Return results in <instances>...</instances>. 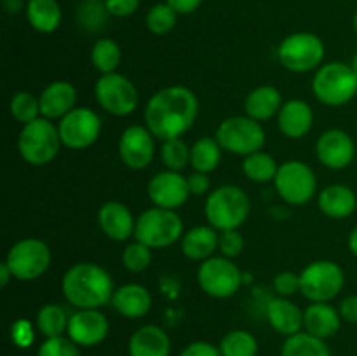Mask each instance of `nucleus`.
Returning a JSON list of instances; mask_svg holds the SVG:
<instances>
[{"instance_id": "obj_1", "label": "nucleus", "mask_w": 357, "mask_h": 356, "mask_svg": "<svg viewBox=\"0 0 357 356\" xmlns=\"http://www.w3.org/2000/svg\"><path fill=\"white\" fill-rule=\"evenodd\" d=\"M199 115L197 94L185 86H167L157 91L145 107V126L155 138H181Z\"/></svg>"}, {"instance_id": "obj_2", "label": "nucleus", "mask_w": 357, "mask_h": 356, "mask_svg": "<svg viewBox=\"0 0 357 356\" xmlns=\"http://www.w3.org/2000/svg\"><path fill=\"white\" fill-rule=\"evenodd\" d=\"M61 292L75 309H101L112 302L115 286L105 267L94 262H77L63 274Z\"/></svg>"}, {"instance_id": "obj_3", "label": "nucleus", "mask_w": 357, "mask_h": 356, "mask_svg": "<svg viewBox=\"0 0 357 356\" xmlns=\"http://www.w3.org/2000/svg\"><path fill=\"white\" fill-rule=\"evenodd\" d=\"M250 212V195L237 185H220L206 198L204 216L218 232L239 229L248 220Z\"/></svg>"}, {"instance_id": "obj_4", "label": "nucleus", "mask_w": 357, "mask_h": 356, "mask_svg": "<svg viewBox=\"0 0 357 356\" xmlns=\"http://www.w3.org/2000/svg\"><path fill=\"white\" fill-rule=\"evenodd\" d=\"M312 93L326 107H342L357 96V73L344 61L321 65L312 79Z\"/></svg>"}, {"instance_id": "obj_5", "label": "nucleus", "mask_w": 357, "mask_h": 356, "mask_svg": "<svg viewBox=\"0 0 357 356\" xmlns=\"http://www.w3.org/2000/svg\"><path fill=\"white\" fill-rule=\"evenodd\" d=\"M58 126L45 117L35 119L21 128L17 136V150L30 166H45L58 157L61 149Z\"/></svg>"}, {"instance_id": "obj_6", "label": "nucleus", "mask_w": 357, "mask_h": 356, "mask_svg": "<svg viewBox=\"0 0 357 356\" xmlns=\"http://www.w3.org/2000/svg\"><path fill=\"white\" fill-rule=\"evenodd\" d=\"M183 220L176 209H166L153 206L145 209L136 218L135 239L146 244L152 250L173 246L183 237Z\"/></svg>"}, {"instance_id": "obj_7", "label": "nucleus", "mask_w": 357, "mask_h": 356, "mask_svg": "<svg viewBox=\"0 0 357 356\" xmlns=\"http://www.w3.org/2000/svg\"><path fill=\"white\" fill-rule=\"evenodd\" d=\"M215 138L218 140L223 152L246 157L264 149L265 129L261 122L248 117L246 114L232 115L220 122Z\"/></svg>"}, {"instance_id": "obj_8", "label": "nucleus", "mask_w": 357, "mask_h": 356, "mask_svg": "<svg viewBox=\"0 0 357 356\" xmlns=\"http://www.w3.org/2000/svg\"><path fill=\"white\" fill-rule=\"evenodd\" d=\"M326 47L319 35L310 31H295L281 40L278 59L288 72L307 73L323 65Z\"/></svg>"}, {"instance_id": "obj_9", "label": "nucleus", "mask_w": 357, "mask_h": 356, "mask_svg": "<svg viewBox=\"0 0 357 356\" xmlns=\"http://www.w3.org/2000/svg\"><path fill=\"white\" fill-rule=\"evenodd\" d=\"M344 286V269L333 260H314L300 272V293L310 302H331Z\"/></svg>"}, {"instance_id": "obj_10", "label": "nucleus", "mask_w": 357, "mask_h": 356, "mask_svg": "<svg viewBox=\"0 0 357 356\" xmlns=\"http://www.w3.org/2000/svg\"><path fill=\"white\" fill-rule=\"evenodd\" d=\"M52 253L45 241L38 237H24L14 243L6 255L13 278L17 281H35L47 272Z\"/></svg>"}, {"instance_id": "obj_11", "label": "nucleus", "mask_w": 357, "mask_h": 356, "mask_svg": "<svg viewBox=\"0 0 357 356\" xmlns=\"http://www.w3.org/2000/svg\"><path fill=\"white\" fill-rule=\"evenodd\" d=\"M274 187L288 206H303L317 194V177L309 164L291 159L279 164Z\"/></svg>"}, {"instance_id": "obj_12", "label": "nucleus", "mask_w": 357, "mask_h": 356, "mask_svg": "<svg viewBox=\"0 0 357 356\" xmlns=\"http://www.w3.org/2000/svg\"><path fill=\"white\" fill-rule=\"evenodd\" d=\"M94 96L98 105L107 114L115 117H128L139 105L138 87L122 73H105L94 84Z\"/></svg>"}, {"instance_id": "obj_13", "label": "nucleus", "mask_w": 357, "mask_h": 356, "mask_svg": "<svg viewBox=\"0 0 357 356\" xmlns=\"http://www.w3.org/2000/svg\"><path fill=\"white\" fill-rule=\"evenodd\" d=\"M243 271L232 258L223 255L201 262L197 269V283L206 295L213 299H230L243 286Z\"/></svg>"}, {"instance_id": "obj_14", "label": "nucleus", "mask_w": 357, "mask_h": 356, "mask_svg": "<svg viewBox=\"0 0 357 356\" xmlns=\"http://www.w3.org/2000/svg\"><path fill=\"white\" fill-rule=\"evenodd\" d=\"M58 131L66 149H89L101 135V119L93 108L75 107L58 122Z\"/></svg>"}, {"instance_id": "obj_15", "label": "nucleus", "mask_w": 357, "mask_h": 356, "mask_svg": "<svg viewBox=\"0 0 357 356\" xmlns=\"http://www.w3.org/2000/svg\"><path fill=\"white\" fill-rule=\"evenodd\" d=\"M119 156L129 170H146L155 157V136L146 126H129L119 138Z\"/></svg>"}, {"instance_id": "obj_16", "label": "nucleus", "mask_w": 357, "mask_h": 356, "mask_svg": "<svg viewBox=\"0 0 357 356\" xmlns=\"http://www.w3.org/2000/svg\"><path fill=\"white\" fill-rule=\"evenodd\" d=\"M317 161L333 171L345 170L356 157V142L344 129H328L316 142Z\"/></svg>"}, {"instance_id": "obj_17", "label": "nucleus", "mask_w": 357, "mask_h": 356, "mask_svg": "<svg viewBox=\"0 0 357 356\" xmlns=\"http://www.w3.org/2000/svg\"><path fill=\"white\" fill-rule=\"evenodd\" d=\"M110 334V321L100 309H77L70 314L66 335L79 348H94Z\"/></svg>"}, {"instance_id": "obj_18", "label": "nucleus", "mask_w": 357, "mask_h": 356, "mask_svg": "<svg viewBox=\"0 0 357 356\" xmlns=\"http://www.w3.org/2000/svg\"><path fill=\"white\" fill-rule=\"evenodd\" d=\"M146 194L153 206L166 209H178L190 198L187 177L180 171L164 170L157 173L146 185Z\"/></svg>"}, {"instance_id": "obj_19", "label": "nucleus", "mask_w": 357, "mask_h": 356, "mask_svg": "<svg viewBox=\"0 0 357 356\" xmlns=\"http://www.w3.org/2000/svg\"><path fill=\"white\" fill-rule=\"evenodd\" d=\"M98 225L108 239L122 243L135 236L136 218L124 202L107 201L98 209Z\"/></svg>"}, {"instance_id": "obj_20", "label": "nucleus", "mask_w": 357, "mask_h": 356, "mask_svg": "<svg viewBox=\"0 0 357 356\" xmlns=\"http://www.w3.org/2000/svg\"><path fill=\"white\" fill-rule=\"evenodd\" d=\"M40 115L49 121H61L68 112L75 108L77 91L68 80H54L47 84L38 94Z\"/></svg>"}, {"instance_id": "obj_21", "label": "nucleus", "mask_w": 357, "mask_h": 356, "mask_svg": "<svg viewBox=\"0 0 357 356\" xmlns=\"http://www.w3.org/2000/svg\"><path fill=\"white\" fill-rule=\"evenodd\" d=\"M314 126V110L305 100H288L278 114V128L286 138L300 140L310 133Z\"/></svg>"}, {"instance_id": "obj_22", "label": "nucleus", "mask_w": 357, "mask_h": 356, "mask_svg": "<svg viewBox=\"0 0 357 356\" xmlns=\"http://www.w3.org/2000/svg\"><path fill=\"white\" fill-rule=\"evenodd\" d=\"M110 304L122 318L138 320L152 309V293L139 283H126L115 288Z\"/></svg>"}, {"instance_id": "obj_23", "label": "nucleus", "mask_w": 357, "mask_h": 356, "mask_svg": "<svg viewBox=\"0 0 357 356\" xmlns=\"http://www.w3.org/2000/svg\"><path fill=\"white\" fill-rule=\"evenodd\" d=\"M265 316L274 332L284 337L303 330V311L288 297H274L265 307Z\"/></svg>"}, {"instance_id": "obj_24", "label": "nucleus", "mask_w": 357, "mask_h": 356, "mask_svg": "<svg viewBox=\"0 0 357 356\" xmlns=\"http://www.w3.org/2000/svg\"><path fill=\"white\" fill-rule=\"evenodd\" d=\"M342 327V316L330 302H312L303 311V330L323 341L335 337Z\"/></svg>"}, {"instance_id": "obj_25", "label": "nucleus", "mask_w": 357, "mask_h": 356, "mask_svg": "<svg viewBox=\"0 0 357 356\" xmlns=\"http://www.w3.org/2000/svg\"><path fill=\"white\" fill-rule=\"evenodd\" d=\"M129 356H169L171 339L164 328L157 325H143L129 337Z\"/></svg>"}, {"instance_id": "obj_26", "label": "nucleus", "mask_w": 357, "mask_h": 356, "mask_svg": "<svg viewBox=\"0 0 357 356\" xmlns=\"http://www.w3.org/2000/svg\"><path fill=\"white\" fill-rule=\"evenodd\" d=\"M317 206L328 218H349L357 208V195L351 187L342 184H331L317 195Z\"/></svg>"}, {"instance_id": "obj_27", "label": "nucleus", "mask_w": 357, "mask_h": 356, "mask_svg": "<svg viewBox=\"0 0 357 356\" xmlns=\"http://www.w3.org/2000/svg\"><path fill=\"white\" fill-rule=\"evenodd\" d=\"M218 239L220 232L208 225H195L188 229L181 237V251L187 258L194 262H204L213 257L216 250H218Z\"/></svg>"}, {"instance_id": "obj_28", "label": "nucleus", "mask_w": 357, "mask_h": 356, "mask_svg": "<svg viewBox=\"0 0 357 356\" xmlns=\"http://www.w3.org/2000/svg\"><path fill=\"white\" fill-rule=\"evenodd\" d=\"M282 94L275 86H258L244 98V114L258 122H265L279 114Z\"/></svg>"}, {"instance_id": "obj_29", "label": "nucleus", "mask_w": 357, "mask_h": 356, "mask_svg": "<svg viewBox=\"0 0 357 356\" xmlns=\"http://www.w3.org/2000/svg\"><path fill=\"white\" fill-rule=\"evenodd\" d=\"M26 20L38 34H52L61 24V6L58 0H28Z\"/></svg>"}, {"instance_id": "obj_30", "label": "nucleus", "mask_w": 357, "mask_h": 356, "mask_svg": "<svg viewBox=\"0 0 357 356\" xmlns=\"http://www.w3.org/2000/svg\"><path fill=\"white\" fill-rule=\"evenodd\" d=\"M223 149L220 147L218 140L202 136L190 147V166L194 171L201 173H213L222 163Z\"/></svg>"}, {"instance_id": "obj_31", "label": "nucleus", "mask_w": 357, "mask_h": 356, "mask_svg": "<svg viewBox=\"0 0 357 356\" xmlns=\"http://www.w3.org/2000/svg\"><path fill=\"white\" fill-rule=\"evenodd\" d=\"M281 356H331V349L326 341L302 330L291 337H286Z\"/></svg>"}, {"instance_id": "obj_32", "label": "nucleus", "mask_w": 357, "mask_h": 356, "mask_svg": "<svg viewBox=\"0 0 357 356\" xmlns=\"http://www.w3.org/2000/svg\"><path fill=\"white\" fill-rule=\"evenodd\" d=\"M279 171V164L271 154L258 150V152L246 156L243 161L244 177L255 184H268L274 181L275 175Z\"/></svg>"}, {"instance_id": "obj_33", "label": "nucleus", "mask_w": 357, "mask_h": 356, "mask_svg": "<svg viewBox=\"0 0 357 356\" xmlns=\"http://www.w3.org/2000/svg\"><path fill=\"white\" fill-rule=\"evenodd\" d=\"M68 321L70 316L65 311V307L59 306V304H45V306H42L38 309L35 323H37V330L45 339H49L66 335Z\"/></svg>"}, {"instance_id": "obj_34", "label": "nucleus", "mask_w": 357, "mask_h": 356, "mask_svg": "<svg viewBox=\"0 0 357 356\" xmlns=\"http://www.w3.org/2000/svg\"><path fill=\"white\" fill-rule=\"evenodd\" d=\"M121 61L122 49L114 38H98L91 47V63L101 75L117 72Z\"/></svg>"}, {"instance_id": "obj_35", "label": "nucleus", "mask_w": 357, "mask_h": 356, "mask_svg": "<svg viewBox=\"0 0 357 356\" xmlns=\"http://www.w3.org/2000/svg\"><path fill=\"white\" fill-rule=\"evenodd\" d=\"M222 356H257L258 341L248 330H230L218 344Z\"/></svg>"}, {"instance_id": "obj_36", "label": "nucleus", "mask_w": 357, "mask_h": 356, "mask_svg": "<svg viewBox=\"0 0 357 356\" xmlns=\"http://www.w3.org/2000/svg\"><path fill=\"white\" fill-rule=\"evenodd\" d=\"M9 112L14 121L21 122L23 126L42 117L38 96H35L30 91H17L9 101Z\"/></svg>"}, {"instance_id": "obj_37", "label": "nucleus", "mask_w": 357, "mask_h": 356, "mask_svg": "<svg viewBox=\"0 0 357 356\" xmlns=\"http://www.w3.org/2000/svg\"><path fill=\"white\" fill-rule=\"evenodd\" d=\"M110 13L105 7V2H82L77 9L75 20L82 30L89 34H96L107 27Z\"/></svg>"}, {"instance_id": "obj_38", "label": "nucleus", "mask_w": 357, "mask_h": 356, "mask_svg": "<svg viewBox=\"0 0 357 356\" xmlns=\"http://www.w3.org/2000/svg\"><path fill=\"white\" fill-rule=\"evenodd\" d=\"M176 23L178 13L167 2H160L150 7L145 17L146 28L153 35H167L169 31H173Z\"/></svg>"}, {"instance_id": "obj_39", "label": "nucleus", "mask_w": 357, "mask_h": 356, "mask_svg": "<svg viewBox=\"0 0 357 356\" xmlns=\"http://www.w3.org/2000/svg\"><path fill=\"white\" fill-rule=\"evenodd\" d=\"M160 161L169 171H183L190 164V147L181 138H171L162 142Z\"/></svg>"}, {"instance_id": "obj_40", "label": "nucleus", "mask_w": 357, "mask_h": 356, "mask_svg": "<svg viewBox=\"0 0 357 356\" xmlns=\"http://www.w3.org/2000/svg\"><path fill=\"white\" fill-rule=\"evenodd\" d=\"M152 248L139 241H132L122 250L121 260L129 272H143L152 264Z\"/></svg>"}, {"instance_id": "obj_41", "label": "nucleus", "mask_w": 357, "mask_h": 356, "mask_svg": "<svg viewBox=\"0 0 357 356\" xmlns=\"http://www.w3.org/2000/svg\"><path fill=\"white\" fill-rule=\"evenodd\" d=\"M37 356H82V353L68 335H59L45 339L38 348Z\"/></svg>"}, {"instance_id": "obj_42", "label": "nucleus", "mask_w": 357, "mask_h": 356, "mask_svg": "<svg viewBox=\"0 0 357 356\" xmlns=\"http://www.w3.org/2000/svg\"><path fill=\"white\" fill-rule=\"evenodd\" d=\"M244 248H246V241H244V236L239 232V229L223 230V232H220L218 250L223 257L227 258L239 257V255L244 251Z\"/></svg>"}, {"instance_id": "obj_43", "label": "nucleus", "mask_w": 357, "mask_h": 356, "mask_svg": "<svg viewBox=\"0 0 357 356\" xmlns=\"http://www.w3.org/2000/svg\"><path fill=\"white\" fill-rule=\"evenodd\" d=\"M272 288L278 297H293L300 293V274L293 271H281L272 279Z\"/></svg>"}, {"instance_id": "obj_44", "label": "nucleus", "mask_w": 357, "mask_h": 356, "mask_svg": "<svg viewBox=\"0 0 357 356\" xmlns=\"http://www.w3.org/2000/svg\"><path fill=\"white\" fill-rule=\"evenodd\" d=\"M10 339H13V342L17 348H28V346H31V342L35 339V332L30 321L17 320L13 325V328H10Z\"/></svg>"}, {"instance_id": "obj_45", "label": "nucleus", "mask_w": 357, "mask_h": 356, "mask_svg": "<svg viewBox=\"0 0 357 356\" xmlns=\"http://www.w3.org/2000/svg\"><path fill=\"white\" fill-rule=\"evenodd\" d=\"M105 7L114 17H128L138 10L139 0H103Z\"/></svg>"}, {"instance_id": "obj_46", "label": "nucleus", "mask_w": 357, "mask_h": 356, "mask_svg": "<svg viewBox=\"0 0 357 356\" xmlns=\"http://www.w3.org/2000/svg\"><path fill=\"white\" fill-rule=\"evenodd\" d=\"M180 356H222V353H220L218 346L211 344V342L195 341L190 342V344L180 353Z\"/></svg>"}, {"instance_id": "obj_47", "label": "nucleus", "mask_w": 357, "mask_h": 356, "mask_svg": "<svg viewBox=\"0 0 357 356\" xmlns=\"http://www.w3.org/2000/svg\"><path fill=\"white\" fill-rule=\"evenodd\" d=\"M188 191L190 195H204L208 194L209 187H211V180H209L208 173H201V171H194L187 177Z\"/></svg>"}, {"instance_id": "obj_48", "label": "nucleus", "mask_w": 357, "mask_h": 356, "mask_svg": "<svg viewBox=\"0 0 357 356\" xmlns=\"http://www.w3.org/2000/svg\"><path fill=\"white\" fill-rule=\"evenodd\" d=\"M342 321H347L351 325H357V295H349L338 306Z\"/></svg>"}, {"instance_id": "obj_49", "label": "nucleus", "mask_w": 357, "mask_h": 356, "mask_svg": "<svg viewBox=\"0 0 357 356\" xmlns=\"http://www.w3.org/2000/svg\"><path fill=\"white\" fill-rule=\"evenodd\" d=\"M167 3H169L171 7H173L174 10H176L178 14H192L195 13V10L201 7L202 0H166Z\"/></svg>"}, {"instance_id": "obj_50", "label": "nucleus", "mask_w": 357, "mask_h": 356, "mask_svg": "<svg viewBox=\"0 0 357 356\" xmlns=\"http://www.w3.org/2000/svg\"><path fill=\"white\" fill-rule=\"evenodd\" d=\"M10 279H14L13 272H10L9 265H7L6 262H2V264H0V286H2V288H6V286L9 285Z\"/></svg>"}, {"instance_id": "obj_51", "label": "nucleus", "mask_w": 357, "mask_h": 356, "mask_svg": "<svg viewBox=\"0 0 357 356\" xmlns=\"http://www.w3.org/2000/svg\"><path fill=\"white\" fill-rule=\"evenodd\" d=\"M347 244H349V250H351V253L357 258V225L351 230V234H349Z\"/></svg>"}, {"instance_id": "obj_52", "label": "nucleus", "mask_w": 357, "mask_h": 356, "mask_svg": "<svg viewBox=\"0 0 357 356\" xmlns=\"http://www.w3.org/2000/svg\"><path fill=\"white\" fill-rule=\"evenodd\" d=\"M23 7V0H6V9L9 13H17Z\"/></svg>"}, {"instance_id": "obj_53", "label": "nucleus", "mask_w": 357, "mask_h": 356, "mask_svg": "<svg viewBox=\"0 0 357 356\" xmlns=\"http://www.w3.org/2000/svg\"><path fill=\"white\" fill-rule=\"evenodd\" d=\"M351 66L352 68H354V72L357 73V52L354 54V58H352V61H351Z\"/></svg>"}, {"instance_id": "obj_54", "label": "nucleus", "mask_w": 357, "mask_h": 356, "mask_svg": "<svg viewBox=\"0 0 357 356\" xmlns=\"http://www.w3.org/2000/svg\"><path fill=\"white\" fill-rule=\"evenodd\" d=\"M354 30H356V34H357V10H356V14H354Z\"/></svg>"}, {"instance_id": "obj_55", "label": "nucleus", "mask_w": 357, "mask_h": 356, "mask_svg": "<svg viewBox=\"0 0 357 356\" xmlns=\"http://www.w3.org/2000/svg\"><path fill=\"white\" fill-rule=\"evenodd\" d=\"M80 2H101V0H80Z\"/></svg>"}]
</instances>
